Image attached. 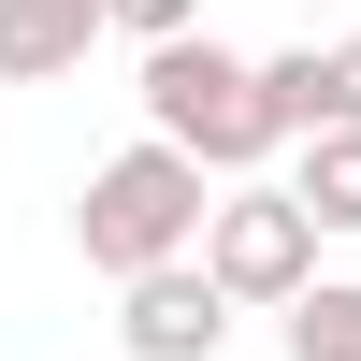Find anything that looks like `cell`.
I'll list each match as a JSON object with an SVG mask.
<instances>
[{"instance_id":"6da1fadb","label":"cell","mask_w":361,"mask_h":361,"mask_svg":"<svg viewBox=\"0 0 361 361\" xmlns=\"http://www.w3.org/2000/svg\"><path fill=\"white\" fill-rule=\"evenodd\" d=\"M145 130H159V145H188L217 188H231V173H260V159L289 145V130H275V87H260V58H231L217 29L145 44Z\"/></svg>"},{"instance_id":"7a4b0ae2","label":"cell","mask_w":361,"mask_h":361,"mask_svg":"<svg viewBox=\"0 0 361 361\" xmlns=\"http://www.w3.org/2000/svg\"><path fill=\"white\" fill-rule=\"evenodd\" d=\"M202 202H217V173L188 159V145H116L102 173H87V202H73V246H87V275H145V260H188L202 246Z\"/></svg>"},{"instance_id":"3957f363","label":"cell","mask_w":361,"mask_h":361,"mask_svg":"<svg viewBox=\"0 0 361 361\" xmlns=\"http://www.w3.org/2000/svg\"><path fill=\"white\" fill-rule=\"evenodd\" d=\"M188 260L231 289V318H246V304L275 318L289 289H318V217H304L289 188H260V173H231V188L202 202V246H188Z\"/></svg>"},{"instance_id":"277c9868","label":"cell","mask_w":361,"mask_h":361,"mask_svg":"<svg viewBox=\"0 0 361 361\" xmlns=\"http://www.w3.org/2000/svg\"><path fill=\"white\" fill-rule=\"evenodd\" d=\"M116 347L130 361H217L231 347V289L202 260H145V275H116Z\"/></svg>"},{"instance_id":"5b68a950","label":"cell","mask_w":361,"mask_h":361,"mask_svg":"<svg viewBox=\"0 0 361 361\" xmlns=\"http://www.w3.org/2000/svg\"><path fill=\"white\" fill-rule=\"evenodd\" d=\"M102 44V0H0V87H58Z\"/></svg>"},{"instance_id":"8992f818","label":"cell","mask_w":361,"mask_h":361,"mask_svg":"<svg viewBox=\"0 0 361 361\" xmlns=\"http://www.w3.org/2000/svg\"><path fill=\"white\" fill-rule=\"evenodd\" d=\"M289 202H304L318 231H361V130H304V159H289Z\"/></svg>"},{"instance_id":"52a82bcc","label":"cell","mask_w":361,"mask_h":361,"mask_svg":"<svg viewBox=\"0 0 361 361\" xmlns=\"http://www.w3.org/2000/svg\"><path fill=\"white\" fill-rule=\"evenodd\" d=\"M289 361H361V275H318V289H289Z\"/></svg>"},{"instance_id":"ba28073f","label":"cell","mask_w":361,"mask_h":361,"mask_svg":"<svg viewBox=\"0 0 361 361\" xmlns=\"http://www.w3.org/2000/svg\"><path fill=\"white\" fill-rule=\"evenodd\" d=\"M304 130H361V29L304 44Z\"/></svg>"},{"instance_id":"9c48e42d","label":"cell","mask_w":361,"mask_h":361,"mask_svg":"<svg viewBox=\"0 0 361 361\" xmlns=\"http://www.w3.org/2000/svg\"><path fill=\"white\" fill-rule=\"evenodd\" d=\"M102 29H130V44H173V29H202V0H102Z\"/></svg>"}]
</instances>
